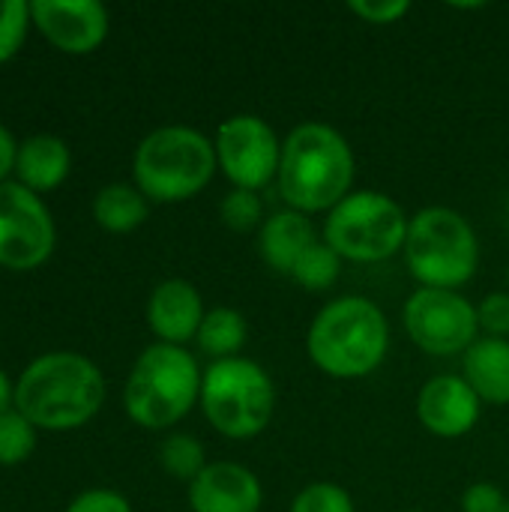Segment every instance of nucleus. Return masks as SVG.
Returning <instances> with one entry per match:
<instances>
[{
	"label": "nucleus",
	"mask_w": 509,
	"mask_h": 512,
	"mask_svg": "<svg viewBox=\"0 0 509 512\" xmlns=\"http://www.w3.org/2000/svg\"><path fill=\"white\" fill-rule=\"evenodd\" d=\"M357 156L351 141L327 120H303L282 138L276 192L285 207L327 216L354 192Z\"/></svg>",
	"instance_id": "nucleus-1"
},
{
	"label": "nucleus",
	"mask_w": 509,
	"mask_h": 512,
	"mask_svg": "<svg viewBox=\"0 0 509 512\" xmlns=\"http://www.w3.org/2000/svg\"><path fill=\"white\" fill-rule=\"evenodd\" d=\"M390 354L387 312L363 294H342L324 303L306 330L309 363L336 381H360L384 366Z\"/></svg>",
	"instance_id": "nucleus-2"
},
{
	"label": "nucleus",
	"mask_w": 509,
	"mask_h": 512,
	"mask_svg": "<svg viewBox=\"0 0 509 512\" xmlns=\"http://www.w3.org/2000/svg\"><path fill=\"white\" fill-rule=\"evenodd\" d=\"M105 402V378L93 360L75 351H51L36 357L15 384V411L36 429L69 432L99 414Z\"/></svg>",
	"instance_id": "nucleus-3"
},
{
	"label": "nucleus",
	"mask_w": 509,
	"mask_h": 512,
	"mask_svg": "<svg viewBox=\"0 0 509 512\" xmlns=\"http://www.w3.org/2000/svg\"><path fill=\"white\" fill-rule=\"evenodd\" d=\"M219 171L213 138L195 126L171 123L147 132L132 156L135 186L147 201L180 204L201 195Z\"/></svg>",
	"instance_id": "nucleus-4"
},
{
	"label": "nucleus",
	"mask_w": 509,
	"mask_h": 512,
	"mask_svg": "<svg viewBox=\"0 0 509 512\" xmlns=\"http://www.w3.org/2000/svg\"><path fill=\"white\" fill-rule=\"evenodd\" d=\"M204 369L198 366L189 348L147 345L123 387V408L126 417L150 432H165L177 426L201 399Z\"/></svg>",
	"instance_id": "nucleus-5"
},
{
	"label": "nucleus",
	"mask_w": 509,
	"mask_h": 512,
	"mask_svg": "<svg viewBox=\"0 0 509 512\" xmlns=\"http://www.w3.org/2000/svg\"><path fill=\"white\" fill-rule=\"evenodd\" d=\"M405 267L417 288H465L480 270V237L471 219L447 204L420 207L405 237Z\"/></svg>",
	"instance_id": "nucleus-6"
},
{
	"label": "nucleus",
	"mask_w": 509,
	"mask_h": 512,
	"mask_svg": "<svg viewBox=\"0 0 509 512\" xmlns=\"http://www.w3.org/2000/svg\"><path fill=\"white\" fill-rule=\"evenodd\" d=\"M198 408L222 438L255 441L273 423L276 384L258 360H216L204 369Z\"/></svg>",
	"instance_id": "nucleus-7"
},
{
	"label": "nucleus",
	"mask_w": 509,
	"mask_h": 512,
	"mask_svg": "<svg viewBox=\"0 0 509 512\" xmlns=\"http://www.w3.org/2000/svg\"><path fill=\"white\" fill-rule=\"evenodd\" d=\"M411 216L405 207L378 189H354L339 201L321 228V240L351 264H381L405 249Z\"/></svg>",
	"instance_id": "nucleus-8"
},
{
	"label": "nucleus",
	"mask_w": 509,
	"mask_h": 512,
	"mask_svg": "<svg viewBox=\"0 0 509 512\" xmlns=\"http://www.w3.org/2000/svg\"><path fill=\"white\" fill-rule=\"evenodd\" d=\"M408 339L429 357H459L480 339L477 303L462 291L414 288L402 303Z\"/></svg>",
	"instance_id": "nucleus-9"
},
{
	"label": "nucleus",
	"mask_w": 509,
	"mask_h": 512,
	"mask_svg": "<svg viewBox=\"0 0 509 512\" xmlns=\"http://www.w3.org/2000/svg\"><path fill=\"white\" fill-rule=\"evenodd\" d=\"M216 162L231 189L261 192L279 177L282 138L276 129L252 111L231 114L219 123L213 135Z\"/></svg>",
	"instance_id": "nucleus-10"
},
{
	"label": "nucleus",
	"mask_w": 509,
	"mask_h": 512,
	"mask_svg": "<svg viewBox=\"0 0 509 512\" xmlns=\"http://www.w3.org/2000/svg\"><path fill=\"white\" fill-rule=\"evenodd\" d=\"M54 219L42 198L18 180L0 183V267L27 273L54 252Z\"/></svg>",
	"instance_id": "nucleus-11"
},
{
	"label": "nucleus",
	"mask_w": 509,
	"mask_h": 512,
	"mask_svg": "<svg viewBox=\"0 0 509 512\" xmlns=\"http://www.w3.org/2000/svg\"><path fill=\"white\" fill-rule=\"evenodd\" d=\"M30 21L63 54L96 51L111 27L108 9L99 0H33Z\"/></svg>",
	"instance_id": "nucleus-12"
},
{
	"label": "nucleus",
	"mask_w": 509,
	"mask_h": 512,
	"mask_svg": "<svg viewBox=\"0 0 509 512\" xmlns=\"http://www.w3.org/2000/svg\"><path fill=\"white\" fill-rule=\"evenodd\" d=\"M480 417H483L480 396L456 372L432 375L417 393V420L429 435L441 441H456L471 435Z\"/></svg>",
	"instance_id": "nucleus-13"
},
{
	"label": "nucleus",
	"mask_w": 509,
	"mask_h": 512,
	"mask_svg": "<svg viewBox=\"0 0 509 512\" xmlns=\"http://www.w3.org/2000/svg\"><path fill=\"white\" fill-rule=\"evenodd\" d=\"M264 483L243 462H210L189 483L192 512H261Z\"/></svg>",
	"instance_id": "nucleus-14"
},
{
	"label": "nucleus",
	"mask_w": 509,
	"mask_h": 512,
	"mask_svg": "<svg viewBox=\"0 0 509 512\" xmlns=\"http://www.w3.org/2000/svg\"><path fill=\"white\" fill-rule=\"evenodd\" d=\"M207 309L198 294V288L189 279H162L147 300V327L153 330L156 342L186 348L195 342L198 327L204 321Z\"/></svg>",
	"instance_id": "nucleus-15"
},
{
	"label": "nucleus",
	"mask_w": 509,
	"mask_h": 512,
	"mask_svg": "<svg viewBox=\"0 0 509 512\" xmlns=\"http://www.w3.org/2000/svg\"><path fill=\"white\" fill-rule=\"evenodd\" d=\"M318 228L312 222V216L306 213H297L291 207H282V210H273L264 225L258 228L255 234V246H258V255L261 261L273 270V273H282V276H291L294 264L300 261V255L318 240Z\"/></svg>",
	"instance_id": "nucleus-16"
},
{
	"label": "nucleus",
	"mask_w": 509,
	"mask_h": 512,
	"mask_svg": "<svg viewBox=\"0 0 509 512\" xmlns=\"http://www.w3.org/2000/svg\"><path fill=\"white\" fill-rule=\"evenodd\" d=\"M483 405H509V339L480 336L462 354L459 372Z\"/></svg>",
	"instance_id": "nucleus-17"
},
{
	"label": "nucleus",
	"mask_w": 509,
	"mask_h": 512,
	"mask_svg": "<svg viewBox=\"0 0 509 512\" xmlns=\"http://www.w3.org/2000/svg\"><path fill=\"white\" fill-rule=\"evenodd\" d=\"M69 147L57 135H30L18 144V159H15V174L18 183L27 186L30 192H51L69 177Z\"/></svg>",
	"instance_id": "nucleus-18"
},
{
	"label": "nucleus",
	"mask_w": 509,
	"mask_h": 512,
	"mask_svg": "<svg viewBox=\"0 0 509 512\" xmlns=\"http://www.w3.org/2000/svg\"><path fill=\"white\" fill-rule=\"evenodd\" d=\"M150 216V201L135 183H108L93 198V219L108 234H129Z\"/></svg>",
	"instance_id": "nucleus-19"
},
{
	"label": "nucleus",
	"mask_w": 509,
	"mask_h": 512,
	"mask_svg": "<svg viewBox=\"0 0 509 512\" xmlns=\"http://www.w3.org/2000/svg\"><path fill=\"white\" fill-rule=\"evenodd\" d=\"M246 342H249V324H246L243 312L234 306L207 309V315L198 327V336H195L198 351L204 357H210V363L243 357Z\"/></svg>",
	"instance_id": "nucleus-20"
},
{
	"label": "nucleus",
	"mask_w": 509,
	"mask_h": 512,
	"mask_svg": "<svg viewBox=\"0 0 509 512\" xmlns=\"http://www.w3.org/2000/svg\"><path fill=\"white\" fill-rule=\"evenodd\" d=\"M342 258L333 246H327L321 237L300 255V261L294 264L291 270V282H297L303 291L309 294H321V291H330L339 276H342Z\"/></svg>",
	"instance_id": "nucleus-21"
},
{
	"label": "nucleus",
	"mask_w": 509,
	"mask_h": 512,
	"mask_svg": "<svg viewBox=\"0 0 509 512\" xmlns=\"http://www.w3.org/2000/svg\"><path fill=\"white\" fill-rule=\"evenodd\" d=\"M159 465L168 477L189 486L210 462H207L204 444L198 438H192L186 432H171L159 444Z\"/></svg>",
	"instance_id": "nucleus-22"
},
{
	"label": "nucleus",
	"mask_w": 509,
	"mask_h": 512,
	"mask_svg": "<svg viewBox=\"0 0 509 512\" xmlns=\"http://www.w3.org/2000/svg\"><path fill=\"white\" fill-rule=\"evenodd\" d=\"M219 219L225 228H231L234 234H258V228L264 225V198L261 192H249V189H228L219 201Z\"/></svg>",
	"instance_id": "nucleus-23"
},
{
	"label": "nucleus",
	"mask_w": 509,
	"mask_h": 512,
	"mask_svg": "<svg viewBox=\"0 0 509 512\" xmlns=\"http://www.w3.org/2000/svg\"><path fill=\"white\" fill-rule=\"evenodd\" d=\"M36 450V426L21 411H6L0 417V465H21Z\"/></svg>",
	"instance_id": "nucleus-24"
},
{
	"label": "nucleus",
	"mask_w": 509,
	"mask_h": 512,
	"mask_svg": "<svg viewBox=\"0 0 509 512\" xmlns=\"http://www.w3.org/2000/svg\"><path fill=\"white\" fill-rule=\"evenodd\" d=\"M288 512H357V504L351 492L342 489L339 483L315 480L294 495Z\"/></svg>",
	"instance_id": "nucleus-25"
},
{
	"label": "nucleus",
	"mask_w": 509,
	"mask_h": 512,
	"mask_svg": "<svg viewBox=\"0 0 509 512\" xmlns=\"http://www.w3.org/2000/svg\"><path fill=\"white\" fill-rule=\"evenodd\" d=\"M30 3L27 0H0V63L12 60L24 45L30 27Z\"/></svg>",
	"instance_id": "nucleus-26"
},
{
	"label": "nucleus",
	"mask_w": 509,
	"mask_h": 512,
	"mask_svg": "<svg viewBox=\"0 0 509 512\" xmlns=\"http://www.w3.org/2000/svg\"><path fill=\"white\" fill-rule=\"evenodd\" d=\"M480 336L507 339L509 336V291H489L477 303Z\"/></svg>",
	"instance_id": "nucleus-27"
},
{
	"label": "nucleus",
	"mask_w": 509,
	"mask_h": 512,
	"mask_svg": "<svg viewBox=\"0 0 509 512\" xmlns=\"http://www.w3.org/2000/svg\"><path fill=\"white\" fill-rule=\"evenodd\" d=\"M348 9L366 24H396L411 12L408 0H351Z\"/></svg>",
	"instance_id": "nucleus-28"
},
{
	"label": "nucleus",
	"mask_w": 509,
	"mask_h": 512,
	"mask_svg": "<svg viewBox=\"0 0 509 512\" xmlns=\"http://www.w3.org/2000/svg\"><path fill=\"white\" fill-rule=\"evenodd\" d=\"M507 495L501 486L489 483V480H480V483H471L465 492H462V512H504L507 507Z\"/></svg>",
	"instance_id": "nucleus-29"
},
{
	"label": "nucleus",
	"mask_w": 509,
	"mask_h": 512,
	"mask_svg": "<svg viewBox=\"0 0 509 512\" xmlns=\"http://www.w3.org/2000/svg\"><path fill=\"white\" fill-rule=\"evenodd\" d=\"M66 512H132V504L114 489H87L66 507Z\"/></svg>",
	"instance_id": "nucleus-30"
},
{
	"label": "nucleus",
	"mask_w": 509,
	"mask_h": 512,
	"mask_svg": "<svg viewBox=\"0 0 509 512\" xmlns=\"http://www.w3.org/2000/svg\"><path fill=\"white\" fill-rule=\"evenodd\" d=\"M15 159H18V144L9 135V129L0 126V183H6L9 171H15Z\"/></svg>",
	"instance_id": "nucleus-31"
},
{
	"label": "nucleus",
	"mask_w": 509,
	"mask_h": 512,
	"mask_svg": "<svg viewBox=\"0 0 509 512\" xmlns=\"http://www.w3.org/2000/svg\"><path fill=\"white\" fill-rule=\"evenodd\" d=\"M12 405H15V387H12V381L6 378V372H0V417H3L6 411H12Z\"/></svg>",
	"instance_id": "nucleus-32"
},
{
	"label": "nucleus",
	"mask_w": 509,
	"mask_h": 512,
	"mask_svg": "<svg viewBox=\"0 0 509 512\" xmlns=\"http://www.w3.org/2000/svg\"><path fill=\"white\" fill-rule=\"evenodd\" d=\"M507 291H509V267H507Z\"/></svg>",
	"instance_id": "nucleus-33"
},
{
	"label": "nucleus",
	"mask_w": 509,
	"mask_h": 512,
	"mask_svg": "<svg viewBox=\"0 0 509 512\" xmlns=\"http://www.w3.org/2000/svg\"><path fill=\"white\" fill-rule=\"evenodd\" d=\"M504 512H509V501H507V507H504Z\"/></svg>",
	"instance_id": "nucleus-34"
},
{
	"label": "nucleus",
	"mask_w": 509,
	"mask_h": 512,
	"mask_svg": "<svg viewBox=\"0 0 509 512\" xmlns=\"http://www.w3.org/2000/svg\"><path fill=\"white\" fill-rule=\"evenodd\" d=\"M408 512H423V510H408Z\"/></svg>",
	"instance_id": "nucleus-35"
}]
</instances>
